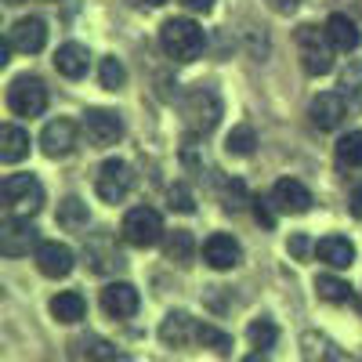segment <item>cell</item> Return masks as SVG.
<instances>
[{
    "label": "cell",
    "instance_id": "obj_36",
    "mask_svg": "<svg viewBox=\"0 0 362 362\" xmlns=\"http://www.w3.org/2000/svg\"><path fill=\"white\" fill-rule=\"evenodd\" d=\"M181 4H185L189 11H210V8H214V0H181Z\"/></svg>",
    "mask_w": 362,
    "mask_h": 362
},
{
    "label": "cell",
    "instance_id": "obj_14",
    "mask_svg": "<svg viewBox=\"0 0 362 362\" xmlns=\"http://www.w3.org/2000/svg\"><path fill=\"white\" fill-rule=\"evenodd\" d=\"M203 261L214 268V272H228L243 261V247H239V239L225 235V232H214L203 243Z\"/></svg>",
    "mask_w": 362,
    "mask_h": 362
},
{
    "label": "cell",
    "instance_id": "obj_35",
    "mask_svg": "<svg viewBox=\"0 0 362 362\" xmlns=\"http://www.w3.org/2000/svg\"><path fill=\"white\" fill-rule=\"evenodd\" d=\"M297 4H300V0H268V8H272V11H279V15L297 11Z\"/></svg>",
    "mask_w": 362,
    "mask_h": 362
},
{
    "label": "cell",
    "instance_id": "obj_4",
    "mask_svg": "<svg viewBox=\"0 0 362 362\" xmlns=\"http://www.w3.org/2000/svg\"><path fill=\"white\" fill-rule=\"evenodd\" d=\"M0 196H4L8 214H25V218H33L37 210L44 206V185H40L33 174H11V177H4Z\"/></svg>",
    "mask_w": 362,
    "mask_h": 362
},
{
    "label": "cell",
    "instance_id": "obj_40",
    "mask_svg": "<svg viewBox=\"0 0 362 362\" xmlns=\"http://www.w3.org/2000/svg\"><path fill=\"white\" fill-rule=\"evenodd\" d=\"M145 4H148V8H160V4H167V0H145Z\"/></svg>",
    "mask_w": 362,
    "mask_h": 362
},
{
    "label": "cell",
    "instance_id": "obj_33",
    "mask_svg": "<svg viewBox=\"0 0 362 362\" xmlns=\"http://www.w3.org/2000/svg\"><path fill=\"white\" fill-rule=\"evenodd\" d=\"M167 199H170V210H177V214H192L196 210V199H192V192L185 185H170Z\"/></svg>",
    "mask_w": 362,
    "mask_h": 362
},
{
    "label": "cell",
    "instance_id": "obj_20",
    "mask_svg": "<svg viewBox=\"0 0 362 362\" xmlns=\"http://www.w3.org/2000/svg\"><path fill=\"white\" fill-rule=\"evenodd\" d=\"M326 33H329V40H334V47H337V51H355V47L362 44L358 25H355L348 15H341V11L326 18Z\"/></svg>",
    "mask_w": 362,
    "mask_h": 362
},
{
    "label": "cell",
    "instance_id": "obj_17",
    "mask_svg": "<svg viewBox=\"0 0 362 362\" xmlns=\"http://www.w3.org/2000/svg\"><path fill=\"white\" fill-rule=\"evenodd\" d=\"M54 69L62 73L66 80H80V76H87V69H90V51H87L83 44H76V40L62 44V47L54 51Z\"/></svg>",
    "mask_w": 362,
    "mask_h": 362
},
{
    "label": "cell",
    "instance_id": "obj_38",
    "mask_svg": "<svg viewBox=\"0 0 362 362\" xmlns=\"http://www.w3.org/2000/svg\"><path fill=\"white\" fill-rule=\"evenodd\" d=\"M11 47H15L11 40H4V44H0V66H8V62H11Z\"/></svg>",
    "mask_w": 362,
    "mask_h": 362
},
{
    "label": "cell",
    "instance_id": "obj_3",
    "mask_svg": "<svg viewBox=\"0 0 362 362\" xmlns=\"http://www.w3.org/2000/svg\"><path fill=\"white\" fill-rule=\"evenodd\" d=\"M181 116H185V124L196 131V134H210L218 127V119H221V95L214 87H192L185 102H181Z\"/></svg>",
    "mask_w": 362,
    "mask_h": 362
},
{
    "label": "cell",
    "instance_id": "obj_23",
    "mask_svg": "<svg viewBox=\"0 0 362 362\" xmlns=\"http://www.w3.org/2000/svg\"><path fill=\"white\" fill-rule=\"evenodd\" d=\"M163 254H167V261H174L177 268H189L192 257H196V239H192V232H181V228L170 232Z\"/></svg>",
    "mask_w": 362,
    "mask_h": 362
},
{
    "label": "cell",
    "instance_id": "obj_16",
    "mask_svg": "<svg viewBox=\"0 0 362 362\" xmlns=\"http://www.w3.org/2000/svg\"><path fill=\"white\" fill-rule=\"evenodd\" d=\"M138 305H141V297H138V290L131 283H109L102 290V308L112 319H131L138 312Z\"/></svg>",
    "mask_w": 362,
    "mask_h": 362
},
{
    "label": "cell",
    "instance_id": "obj_34",
    "mask_svg": "<svg viewBox=\"0 0 362 362\" xmlns=\"http://www.w3.org/2000/svg\"><path fill=\"white\" fill-rule=\"evenodd\" d=\"M268 203H272V199H257V206H254V214H257V221H261L264 228H272V225H276V214L268 210Z\"/></svg>",
    "mask_w": 362,
    "mask_h": 362
},
{
    "label": "cell",
    "instance_id": "obj_15",
    "mask_svg": "<svg viewBox=\"0 0 362 362\" xmlns=\"http://www.w3.org/2000/svg\"><path fill=\"white\" fill-rule=\"evenodd\" d=\"M8 40H11L15 51H22V54H37V51H44V44H47V22H44V18H18V22L8 29Z\"/></svg>",
    "mask_w": 362,
    "mask_h": 362
},
{
    "label": "cell",
    "instance_id": "obj_7",
    "mask_svg": "<svg viewBox=\"0 0 362 362\" xmlns=\"http://www.w3.org/2000/svg\"><path fill=\"white\" fill-rule=\"evenodd\" d=\"M33 247H40V232L25 214H8L4 221H0V254L22 257Z\"/></svg>",
    "mask_w": 362,
    "mask_h": 362
},
{
    "label": "cell",
    "instance_id": "obj_6",
    "mask_svg": "<svg viewBox=\"0 0 362 362\" xmlns=\"http://www.w3.org/2000/svg\"><path fill=\"white\" fill-rule=\"evenodd\" d=\"M8 109L15 112V116H40L44 109H47V87H44V80L40 76H15L11 80V87H8Z\"/></svg>",
    "mask_w": 362,
    "mask_h": 362
},
{
    "label": "cell",
    "instance_id": "obj_1",
    "mask_svg": "<svg viewBox=\"0 0 362 362\" xmlns=\"http://www.w3.org/2000/svg\"><path fill=\"white\" fill-rule=\"evenodd\" d=\"M160 47L174 62H196L206 47V33L192 18H167L160 29Z\"/></svg>",
    "mask_w": 362,
    "mask_h": 362
},
{
    "label": "cell",
    "instance_id": "obj_19",
    "mask_svg": "<svg viewBox=\"0 0 362 362\" xmlns=\"http://www.w3.org/2000/svg\"><path fill=\"white\" fill-rule=\"evenodd\" d=\"M160 341L167 348H189V341H196V319L189 312H170L160 326Z\"/></svg>",
    "mask_w": 362,
    "mask_h": 362
},
{
    "label": "cell",
    "instance_id": "obj_12",
    "mask_svg": "<svg viewBox=\"0 0 362 362\" xmlns=\"http://www.w3.org/2000/svg\"><path fill=\"white\" fill-rule=\"evenodd\" d=\"M40 148H44V156H51V160H62V156H69L73 148H76V124L73 119H51V124L40 131Z\"/></svg>",
    "mask_w": 362,
    "mask_h": 362
},
{
    "label": "cell",
    "instance_id": "obj_26",
    "mask_svg": "<svg viewBox=\"0 0 362 362\" xmlns=\"http://www.w3.org/2000/svg\"><path fill=\"white\" fill-rule=\"evenodd\" d=\"M87 221H90V214H87V203L83 199L69 196V199L58 203V225H62V228L76 232V228H87Z\"/></svg>",
    "mask_w": 362,
    "mask_h": 362
},
{
    "label": "cell",
    "instance_id": "obj_30",
    "mask_svg": "<svg viewBox=\"0 0 362 362\" xmlns=\"http://www.w3.org/2000/svg\"><path fill=\"white\" fill-rule=\"evenodd\" d=\"M247 337H250V344L261 348V355H264V351L276 348V341H279V326L272 322V319H257V322H250Z\"/></svg>",
    "mask_w": 362,
    "mask_h": 362
},
{
    "label": "cell",
    "instance_id": "obj_21",
    "mask_svg": "<svg viewBox=\"0 0 362 362\" xmlns=\"http://www.w3.org/2000/svg\"><path fill=\"white\" fill-rule=\"evenodd\" d=\"M51 315H54L58 322H66V326L80 322V319L87 315V300H83V293H76V290H62L58 297H51Z\"/></svg>",
    "mask_w": 362,
    "mask_h": 362
},
{
    "label": "cell",
    "instance_id": "obj_39",
    "mask_svg": "<svg viewBox=\"0 0 362 362\" xmlns=\"http://www.w3.org/2000/svg\"><path fill=\"white\" fill-rule=\"evenodd\" d=\"M351 214L362 218V189H355V196H351Z\"/></svg>",
    "mask_w": 362,
    "mask_h": 362
},
{
    "label": "cell",
    "instance_id": "obj_8",
    "mask_svg": "<svg viewBox=\"0 0 362 362\" xmlns=\"http://www.w3.org/2000/svg\"><path fill=\"white\" fill-rule=\"evenodd\" d=\"M131 181H134V174L124 160H105L95 177V192L105 203H124V196L131 192Z\"/></svg>",
    "mask_w": 362,
    "mask_h": 362
},
{
    "label": "cell",
    "instance_id": "obj_27",
    "mask_svg": "<svg viewBox=\"0 0 362 362\" xmlns=\"http://www.w3.org/2000/svg\"><path fill=\"white\" fill-rule=\"evenodd\" d=\"M334 156H337V167H348V170L362 167V131H348V134L337 141Z\"/></svg>",
    "mask_w": 362,
    "mask_h": 362
},
{
    "label": "cell",
    "instance_id": "obj_29",
    "mask_svg": "<svg viewBox=\"0 0 362 362\" xmlns=\"http://www.w3.org/2000/svg\"><path fill=\"white\" fill-rule=\"evenodd\" d=\"M254 145H257V134H254V127H250V124L232 127V134L225 138L228 156H250V153H254Z\"/></svg>",
    "mask_w": 362,
    "mask_h": 362
},
{
    "label": "cell",
    "instance_id": "obj_10",
    "mask_svg": "<svg viewBox=\"0 0 362 362\" xmlns=\"http://www.w3.org/2000/svg\"><path fill=\"white\" fill-rule=\"evenodd\" d=\"M272 203H276L279 214H308L315 196L308 192L305 181H297V177H283L276 181V189H272Z\"/></svg>",
    "mask_w": 362,
    "mask_h": 362
},
{
    "label": "cell",
    "instance_id": "obj_25",
    "mask_svg": "<svg viewBox=\"0 0 362 362\" xmlns=\"http://www.w3.org/2000/svg\"><path fill=\"white\" fill-rule=\"evenodd\" d=\"M69 355L73 358H124L109 341H102V337H76L73 344H69Z\"/></svg>",
    "mask_w": 362,
    "mask_h": 362
},
{
    "label": "cell",
    "instance_id": "obj_18",
    "mask_svg": "<svg viewBox=\"0 0 362 362\" xmlns=\"http://www.w3.org/2000/svg\"><path fill=\"white\" fill-rule=\"evenodd\" d=\"M315 257L329 268H351L355 261V243L348 235H322L315 243Z\"/></svg>",
    "mask_w": 362,
    "mask_h": 362
},
{
    "label": "cell",
    "instance_id": "obj_11",
    "mask_svg": "<svg viewBox=\"0 0 362 362\" xmlns=\"http://www.w3.org/2000/svg\"><path fill=\"white\" fill-rule=\"evenodd\" d=\"M308 116H312V124L319 131H337L344 124V116H348V102H344V95H337V90H322V95L312 98Z\"/></svg>",
    "mask_w": 362,
    "mask_h": 362
},
{
    "label": "cell",
    "instance_id": "obj_22",
    "mask_svg": "<svg viewBox=\"0 0 362 362\" xmlns=\"http://www.w3.org/2000/svg\"><path fill=\"white\" fill-rule=\"evenodd\" d=\"M29 156V134L15 124H4L0 127V160L4 163H18Z\"/></svg>",
    "mask_w": 362,
    "mask_h": 362
},
{
    "label": "cell",
    "instance_id": "obj_28",
    "mask_svg": "<svg viewBox=\"0 0 362 362\" xmlns=\"http://www.w3.org/2000/svg\"><path fill=\"white\" fill-rule=\"evenodd\" d=\"M196 341L203 348H214L218 355H232V337L225 334V329L210 326V322H196Z\"/></svg>",
    "mask_w": 362,
    "mask_h": 362
},
{
    "label": "cell",
    "instance_id": "obj_24",
    "mask_svg": "<svg viewBox=\"0 0 362 362\" xmlns=\"http://www.w3.org/2000/svg\"><path fill=\"white\" fill-rule=\"evenodd\" d=\"M315 293L322 300H329V305H355V290L344 279H337V276H319L315 279Z\"/></svg>",
    "mask_w": 362,
    "mask_h": 362
},
{
    "label": "cell",
    "instance_id": "obj_31",
    "mask_svg": "<svg viewBox=\"0 0 362 362\" xmlns=\"http://www.w3.org/2000/svg\"><path fill=\"white\" fill-rule=\"evenodd\" d=\"M341 95L348 102V109H362V66L351 62L341 76Z\"/></svg>",
    "mask_w": 362,
    "mask_h": 362
},
{
    "label": "cell",
    "instance_id": "obj_9",
    "mask_svg": "<svg viewBox=\"0 0 362 362\" xmlns=\"http://www.w3.org/2000/svg\"><path fill=\"white\" fill-rule=\"evenodd\" d=\"M83 134L95 148H109L124 138V119L112 109H87L83 112Z\"/></svg>",
    "mask_w": 362,
    "mask_h": 362
},
{
    "label": "cell",
    "instance_id": "obj_13",
    "mask_svg": "<svg viewBox=\"0 0 362 362\" xmlns=\"http://www.w3.org/2000/svg\"><path fill=\"white\" fill-rule=\"evenodd\" d=\"M33 261H37V268H40V276H47V279H66L69 272H73V264H76V254H73L66 243H40L37 254H33Z\"/></svg>",
    "mask_w": 362,
    "mask_h": 362
},
{
    "label": "cell",
    "instance_id": "obj_32",
    "mask_svg": "<svg viewBox=\"0 0 362 362\" xmlns=\"http://www.w3.org/2000/svg\"><path fill=\"white\" fill-rule=\"evenodd\" d=\"M102 87L105 90H119V87H124L127 83V69H124V62H119V58L116 54H109V58H102Z\"/></svg>",
    "mask_w": 362,
    "mask_h": 362
},
{
    "label": "cell",
    "instance_id": "obj_5",
    "mask_svg": "<svg viewBox=\"0 0 362 362\" xmlns=\"http://www.w3.org/2000/svg\"><path fill=\"white\" fill-rule=\"evenodd\" d=\"M119 235H124L131 247H138V250L156 247L160 239H163V218H160V210H153V206L127 210L124 225H119Z\"/></svg>",
    "mask_w": 362,
    "mask_h": 362
},
{
    "label": "cell",
    "instance_id": "obj_37",
    "mask_svg": "<svg viewBox=\"0 0 362 362\" xmlns=\"http://www.w3.org/2000/svg\"><path fill=\"white\" fill-rule=\"evenodd\" d=\"M308 247H312V243H308L305 235H293V243H290V250H293V254H308Z\"/></svg>",
    "mask_w": 362,
    "mask_h": 362
},
{
    "label": "cell",
    "instance_id": "obj_2",
    "mask_svg": "<svg viewBox=\"0 0 362 362\" xmlns=\"http://www.w3.org/2000/svg\"><path fill=\"white\" fill-rule=\"evenodd\" d=\"M293 44H297V54H300V66H305L308 76H326L334 69V40H329L326 29L319 25H300L293 33Z\"/></svg>",
    "mask_w": 362,
    "mask_h": 362
}]
</instances>
